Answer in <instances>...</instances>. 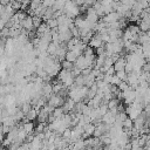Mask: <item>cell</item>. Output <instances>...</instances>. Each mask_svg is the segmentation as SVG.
<instances>
[{"mask_svg": "<svg viewBox=\"0 0 150 150\" xmlns=\"http://www.w3.org/2000/svg\"><path fill=\"white\" fill-rule=\"evenodd\" d=\"M64 101H66V100H63L60 95L53 94V95L48 98V104H50V105L54 107V108H57V107H62V105L64 104Z\"/></svg>", "mask_w": 150, "mask_h": 150, "instance_id": "cell-1", "label": "cell"}, {"mask_svg": "<svg viewBox=\"0 0 150 150\" xmlns=\"http://www.w3.org/2000/svg\"><path fill=\"white\" fill-rule=\"evenodd\" d=\"M122 19V16L120 15L118 12L114 11L109 14H105L103 18H102V21H104L105 23H112V22H116V21H120Z\"/></svg>", "mask_w": 150, "mask_h": 150, "instance_id": "cell-2", "label": "cell"}, {"mask_svg": "<svg viewBox=\"0 0 150 150\" xmlns=\"http://www.w3.org/2000/svg\"><path fill=\"white\" fill-rule=\"evenodd\" d=\"M105 43L102 41V39H101V36H100V34L97 33L96 35H94L93 38H91V40L89 41V46L90 47H93L94 49H97V48H100V47H102V46H104Z\"/></svg>", "mask_w": 150, "mask_h": 150, "instance_id": "cell-3", "label": "cell"}, {"mask_svg": "<svg viewBox=\"0 0 150 150\" xmlns=\"http://www.w3.org/2000/svg\"><path fill=\"white\" fill-rule=\"evenodd\" d=\"M21 26H22V28L23 29H26V30H28V32H30L33 28H34V23H33V16H29V15H27L21 22Z\"/></svg>", "mask_w": 150, "mask_h": 150, "instance_id": "cell-4", "label": "cell"}, {"mask_svg": "<svg viewBox=\"0 0 150 150\" xmlns=\"http://www.w3.org/2000/svg\"><path fill=\"white\" fill-rule=\"evenodd\" d=\"M42 93H43V96L48 100L54 94V91H53V84L49 83V82H46L43 84V87H42Z\"/></svg>", "mask_w": 150, "mask_h": 150, "instance_id": "cell-5", "label": "cell"}, {"mask_svg": "<svg viewBox=\"0 0 150 150\" xmlns=\"http://www.w3.org/2000/svg\"><path fill=\"white\" fill-rule=\"evenodd\" d=\"M75 66L77 67V68H80L81 70H83V69H87L88 68V64H87V60H86V56L82 54V55H80L79 57H77V60L75 61Z\"/></svg>", "mask_w": 150, "mask_h": 150, "instance_id": "cell-6", "label": "cell"}, {"mask_svg": "<svg viewBox=\"0 0 150 150\" xmlns=\"http://www.w3.org/2000/svg\"><path fill=\"white\" fill-rule=\"evenodd\" d=\"M70 76H73V74H71V70H68V69H61L60 70V73H59V75H57V80L60 81V82H64L68 77H70Z\"/></svg>", "mask_w": 150, "mask_h": 150, "instance_id": "cell-7", "label": "cell"}, {"mask_svg": "<svg viewBox=\"0 0 150 150\" xmlns=\"http://www.w3.org/2000/svg\"><path fill=\"white\" fill-rule=\"evenodd\" d=\"M115 121H116V116H115L110 110L102 117V122L105 123V124H111V125H114Z\"/></svg>", "mask_w": 150, "mask_h": 150, "instance_id": "cell-8", "label": "cell"}, {"mask_svg": "<svg viewBox=\"0 0 150 150\" xmlns=\"http://www.w3.org/2000/svg\"><path fill=\"white\" fill-rule=\"evenodd\" d=\"M125 64H127V59H125V56H121V57L114 63V68H115L116 71L123 70L124 67H125Z\"/></svg>", "mask_w": 150, "mask_h": 150, "instance_id": "cell-9", "label": "cell"}, {"mask_svg": "<svg viewBox=\"0 0 150 150\" xmlns=\"http://www.w3.org/2000/svg\"><path fill=\"white\" fill-rule=\"evenodd\" d=\"M59 34H60V41H61V42H64V43H67L70 39L74 38L70 29H68V30H66V32H61V33H59Z\"/></svg>", "mask_w": 150, "mask_h": 150, "instance_id": "cell-10", "label": "cell"}, {"mask_svg": "<svg viewBox=\"0 0 150 150\" xmlns=\"http://www.w3.org/2000/svg\"><path fill=\"white\" fill-rule=\"evenodd\" d=\"M80 55L75 52V50H68L67 52V54H66V60H68V61H70V62H73V63H75V61L77 60V57H79Z\"/></svg>", "mask_w": 150, "mask_h": 150, "instance_id": "cell-11", "label": "cell"}, {"mask_svg": "<svg viewBox=\"0 0 150 150\" xmlns=\"http://www.w3.org/2000/svg\"><path fill=\"white\" fill-rule=\"evenodd\" d=\"M39 112L40 110H36L35 108H32L27 114H26V117L29 120V121H34V120H38V116H39Z\"/></svg>", "mask_w": 150, "mask_h": 150, "instance_id": "cell-12", "label": "cell"}, {"mask_svg": "<svg viewBox=\"0 0 150 150\" xmlns=\"http://www.w3.org/2000/svg\"><path fill=\"white\" fill-rule=\"evenodd\" d=\"M23 129H25V131H26L28 135H30V134H33V132L35 131V125H34L33 122L28 121V122H26V123L23 124Z\"/></svg>", "mask_w": 150, "mask_h": 150, "instance_id": "cell-13", "label": "cell"}, {"mask_svg": "<svg viewBox=\"0 0 150 150\" xmlns=\"http://www.w3.org/2000/svg\"><path fill=\"white\" fill-rule=\"evenodd\" d=\"M95 129H96V125H95L93 122H91V123H88V124L84 125V132H86L88 136H93Z\"/></svg>", "mask_w": 150, "mask_h": 150, "instance_id": "cell-14", "label": "cell"}, {"mask_svg": "<svg viewBox=\"0 0 150 150\" xmlns=\"http://www.w3.org/2000/svg\"><path fill=\"white\" fill-rule=\"evenodd\" d=\"M64 109H63V107H57V108H55L54 109V111H53V115L55 116V118H61L63 115H64Z\"/></svg>", "mask_w": 150, "mask_h": 150, "instance_id": "cell-15", "label": "cell"}, {"mask_svg": "<svg viewBox=\"0 0 150 150\" xmlns=\"http://www.w3.org/2000/svg\"><path fill=\"white\" fill-rule=\"evenodd\" d=\"M46 22H47V25H48V27H49L50 29H53V28H57V27H59V21H57L56 18H52V19H49V20L46 21Z\"/></svg>", "mask_w": 150, "mask_h": 150, "instance_id": "cell-16", "label": "cell"}, {"mask_svg": "<svg viewBox=\"0 0 150 150\" xmlns=\"http://www.w3.org/2000/svg\"><path fill=\"white\" fill-rule=\"evenodd\" d=\"M33 108V105H32V103H30V101H26V102H22V104H21V110L25 112V114H27L30 109Z\"/></svg>", "mask_w": 150, "mask_h": 150, "instance_id": "cell-17", "label": "cell"}, {"mask_svg": "<svg viewBox=\"0 0 150 150\" xmlns=\"http://www.w3.org/2000/svg\"><path fill=\"white\" fill-rule=\"evenodd\" d=\"M61 66H62V68H63V69L71 70V69L74 68L75 63H73V62H70V61H68V60H63V61L61 62Z\"/></svg>", "mask_w": 150, "mask_h": 150, "instance_id": "cell-18", "label": "cell"}, {"mask_svg": "<svg viewBox=\"0 0 150 150\" xmlns=\"http://www.w3.org/2000/svg\"><path fill=\"white\" fill-rule=\"evenodd\" d=\"M42 5V0H32V2H30V5H29V9H30V12H33V11H35L38 7H40Z\"/></svg>", "mask_w": 150, "mask_h": 150, "instance_id": "cell-19", "label": "cell"}, {"mask_svg": "<svg viewBox=\"0 0 150 150\" xmlns=\"http://www.w3.org/2000/svg\"><path fill=\"white\" fill-rule=\"evenodd\" d=\"M42 18L39 15H33V23H34V28H39V26L42 23Z\"/></svg>", "mask_w": 150, "mask_h": 150, "instance_id": "cell-20", "label": "cell"}, {"mask_svg": "<svg viewBox=\"0 0 150 150\" xmlns=\"http://www.w3.org/2000/svg\"><path fill=\"white\" fill-rule=\"evenodd\" d=\"M123 128H125V129H132L134 128V120H131L130 117H128L123 122Z\"/></svg>", "mask_w": 150, "mask_h": 150, "instance_id": "cell-21", "label": "cell"}, {"mask_svg": "<svg viewBox=\"0 0 150 150\" xmlns=\"http://www.w3.org/2000/svg\"><path fill=\"white\" fill-rule=\"evenodd\" d=\"M116 75L122 80V81H127V79H128V74H127V71L123 69V70H118V71H116Z\"/></svg>", "mask_w": 150, "mask_h": 150, "instance_id": "cell-22", "label": "cell"}, {"mask_svg": "<svg viewBox=\"0 0 150 150\" xmlns=\"http://www.w3.org/2000/svg\"><path fill=\"white\" fill-rule=\"evenodd\" d=\"M130 88V84L127 82V81H122L120 84H118V89L121 90V91H124V90H127V89H129Z\"/></svg>", "mask_w": 150, "mask_h": 150, "instance_id": "cell-23", "label": "cell"}, {"mask_svg": "<svg viewBox=\"0 0 150 150\" xmlns=\"http://www.w3.org/2000/svg\"><path fill=\"white\" fill-rule=\"evenodd\" d=\"M124 70L127 71V74L132 73V71H134V63L127 61V64H125V67H124Z\"/></svg>", "mask_w": 150, "mask_h": 150, "instance_id": "cell-24", "label": "cell"}, {"mask_svg": "<svg viewBox=\"0 0 150 150\" xmlns=\"http://www.w3.org/2000/svg\"><path fill=\"white\" fill-rule=\"evenodd\" d=\"M121 82H122V80H121L116 74L112 75V79H111V83H110V84H114V86H117V87H118V84H120Z\"/></svg>", "mask_w": 150, "mask_h": 150, "instance_id": "cell-25", "label": "cell"}, {"mask_svg": "<svg viewBox=\"0 0 150 150\" xmlns=\"http://www.w3.org/2000/svg\"><path fill=\"white\" fill-rule=\"evenodd\" d=\"M62 137H63V138H66V139H69V138L71 137V129H70V128H67V129L63 131Z\"/></svg>", "mask_w": 150, "mask_h": 150, "instance_id": "cell-26", "label": "cell"}, {"mask_svg": "<svg viewBox=\"0 0 150 150\" xmlns=\"http://www.w3.org/2000/svg\"><path fill=\"white\" fill-rule=\"evenodd\" d=\"M111 79H112V75H108V74H104V77H103V81L105 83H111Z\"/></svg>", "mask_w": 150, "mask_h": 150, "instance_id": "cell-27", "label": "cell"}, {"mask_svg": "<svg viewBox=\"0 0 150 150\" xmlns=\"http://www.w3.org/2000/svg\"><path fill=\"white\" fill-rule=\"evenodd\" d=\"M142 70L145 71V73H149V71H150V61H149V62H145V63L143 64Z\"/></svg>", "mask_w": 150, "mask_h": 150, "instance_id": "cell-28", "label": "cell"}, {"mask_svg": "<svg viewBox=\"0 0 150 150\" xmlns=\"http://www.w3.org/2000/svg\"><path fill=\"white\" fill-rule=\"evenodd\" d=\"M11 1H12V0H1V5H5V6H6V5H8Z\"/></svg>", "mask_w": 150, "mask_h": 150, "instance_id": "cell-29", "label": "cell"}, {"mask_svg": "<svg viewBox=\"0 0 150 150\" xmlns=\"http://www.w3.org/2000/svg\"><path fill=\"white\" fill-rule=\"evenodd\" d=\"M145 33H146V34H148V36H149V38H150V29H149V30H148V32H145Z\"/></svg>", "mask_w": 150, "mask_h": 150, "instance_id": "cell-30", "label": "cell"}, {"mask_svg": "<svg viewBox=\"0 0 150 150\" xmlns=\"http://www.w3.org/2000/svg\"><path fill=\"white\" fill-rule=\"evenodd\" d=\"M16 1H20V2H22V0H16Z\"/></svg>", "mask_w": 150, "mask_h": 150, "instance_id": "cell-31", "label": "cell"}, {"mask_svg": "<svg viewBox=\"0 0 150 150\" xmlns=\"http://www.w3.org/2000/svg\"><path fill=\"white\" fill-rule=\"evenodd\" d=\"M112 1H116V0H112Z\"/></svg>", "mask_w": 150, "mask_h": 150, "instance_id": "cell-32", "label": "cell"}]
</instances>
